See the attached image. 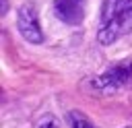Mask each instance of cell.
<instances>
[{
    "label": "cell",
    "instance_id": "obj_7",
    "mask_svg": "<svg viewBox=\"0 0 132 128\" xmlns=\"http://www.w3.org/2000/svg\"><path fill=\"white\" fill-rule=\"evenodd\" d=\"M6 10H8V2L2 0V14H6Z\"/></svg>",
    "mask_w": 132,
    "mask_h": 128
},
{
    "label": "cell",
    "instance_id": "obj_1",
    "mask_svg": "<svg viewBox=\"0 0 132 128\" xmlns=\"http://www.w3.org/2000/svg\"><path fill=\"white\" fill-rule=\"evenodd\" d=\"M132 31V0H103L101 27L97 39L101 45H109Z\"/></svg>",
    "mask_w": 132,
    "mask_h": 128
},
{
    "label": "cell",
    "instance_id": "obj_6",
    "mask_svg": "<svg viewBox=\"0 0 132 128\" xmlns=\"http://www.w3.org/2000/svg\"><path fill=\"white\" fill-rule=\"evenodd\" d=\"M39 128H60V126H58L56 118H45V120L39 124Z\"/></svg>",
    "mask_w": 132,
    "mask_h": 128
},
{
    "label": "cell",
    "instance_id": "obj_2",
    "mask_svg": "<svg viewBox=\"0 0 132 128\" xmlns=\"http://www.w3.org/2000/svg\"><path fill=\"white\" fill-rule=\"evenodd\" d=\"M16 27L19 33L23 35V39H27L29 43H41L43 41V31L39 25V14L37 8L33 4H23L16 10Z\"/></svg>",
    "mask_w": 132,
    "mask_h": 128
},
{
    "label": "cell",
    "instance_id": "obj_4",
    "mask_svg": "<svg viewBox=\"0 0 132 128\" xmlns=\"http://www.w3.org/2000/svg\"><path fill=\"white\" fill-rule=\"evenodd\" d=\"M89 0H54V14L66 25H80L85 21Z\"/></svg>",
    "mask_w": 132,
    "mask_h": 128
},
{
    "label": "cell",
    "instance_id": "obj_3",
    "mask_svg": "<svg viewBox=\"0 0 132 128\" xmlns=\"http://www.w3.org/2000/svg\"><path fill=\"white\" fill-rule=\"evenodd\" d=\"M128 81H132V62H118L113 66H109L101 76L95 78V87L97 89H103V91H113V89H120L124 87Z\"/></svg>",
    "mask_w": 132,
    "mask_h": 128
},
{
    "label": "cell",
    "instance_id": "obj_5",
    "mask_svg": "<svg viewBox=\"0 0 132 128\" xmlns=\"http://www.w3.org/2000/svg\"><path fill=\"white\" fill-rule=\"evenodd\" d=\"M68 124H70V128H97L85 114H80L76 109L68 114Z\"/></svg>",
    "mask_w": 132,
    "mask_h": 128
},
{
    "label": "cell",
    "instance_id": "obj_8",
    "mask_svg": "<svg viewBox=\"0 0 132 128\" xmlns=\"http://www.w3.org/2000/svg\"><path fill=\"white\" fill-rule=\"evenodd\" d=\"M126 128H132V126H126Z\"/></svg>",
    "mask_w": 132,
    "mask_h": 128
}]
</instances>
